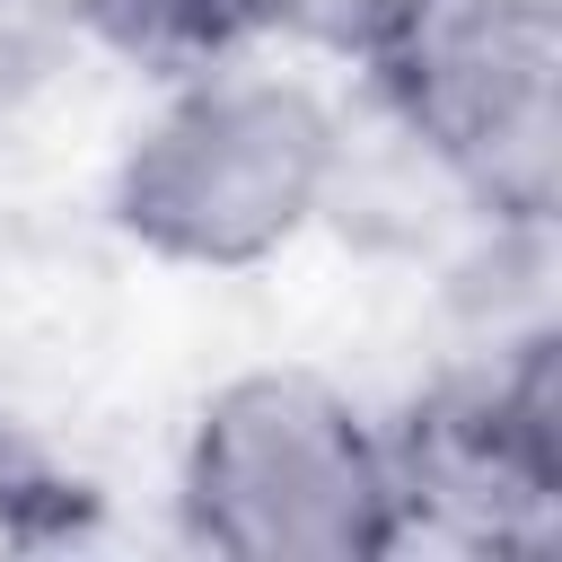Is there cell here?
<instances>
[{"label":"cell","mask_w":562,"mask_h":562,"mask_svg":"<svg viewBox=\"0 0 562 562\" xmlns=\"http://www.w3.org/2000/svg\"><path fill=\"white\" fill-rule=\"evenodd\" d=\"M342 184L334 105L237 44L184 61L114 158V228L184 272H255L290 255Z\"/></svg>","instance_id":"cell-1"},{"label":"cell","mask_w":562,"mask_h":562,"mask_svg":"<svg viewBox=\"0 0 562 562\" xmlns=\"http://www.w3.org/2000/svg\"><path fill=\"white\" fill-rule=\"evenodd\" d=\"M553 334L509 342L492 369L430 386L395 439L404 527H448L465 544H527L562 518V369Z\"/></svg>","instance_id":"cell-4"},{"label":"cell","mask_w":562,"mask_h":562,"mask_svg":"<svg viewBox=\"0 0 562 562\" xmlns=\"http://www.w3.org/2000/svg\"><path fill=\"white\" fill-rule=\"evenodd\" d=\"M430 0H228L237 44H281V53H325V61H378L422 26Z\"/></svg>","instance_id":"cell-5"},{"label":"cell","mask_w":562,"mask_h":562,"mask_svg":"<svg viewBox=\"0 0 562 562\" xmlns=\"http://www.w3.org/2000/svg\"><path fill=\"white\" fill-rule=\"evenodd\" d=\"M378 105L492 228H553L562 202V18L553 0H430L369 61Z\"/></svg>","instance_id":"cell-3"},{"label":"cell","mask_w":562,"mask_h":562,"mask_svg":"<svg viewBox=\"0 0 562 562\" xmlns=\"http://www.w3.org/2000/svg\"><path fill=\"white\" fill-rule=\"evenodd\" d=\"M176 518L228 562H378L413 536L386 422L316 369H237L193 404Z\"/></svg>","instance_id":"cell-2"},{"label":"cell","mask_w":562,"mask_h":562,"mask_svg":"<svg viewBox=\"0 0 562 562\" xmlns=\"http://www.w3.org/2000/svg\"><path fill=\"white\" fill-rule=\"evenodd\" d=\"M35 26H61V35H88V44H114V53H140V61H202L228 35V0H26Z\"/></svg>","instance_id":"cell-6"}]
</instances>
